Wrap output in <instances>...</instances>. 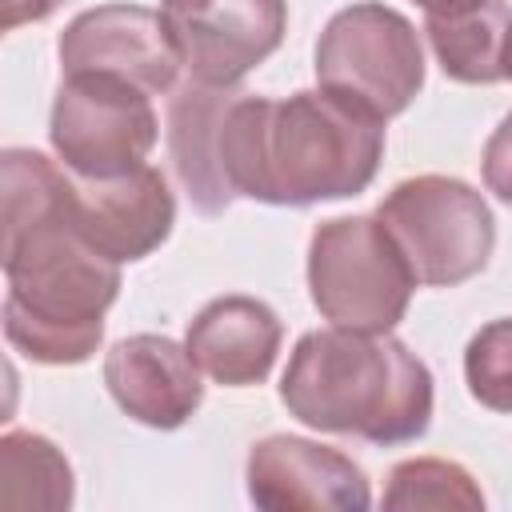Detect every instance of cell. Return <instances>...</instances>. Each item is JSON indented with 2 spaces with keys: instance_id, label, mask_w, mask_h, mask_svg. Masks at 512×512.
Wrapping results in <instances>:
<instances>
[{
  "instance_id": "obj_1",
  "label": "cell",
  "mask_w": 512,
  "mask_h": 512,
  "mask_svg": "<svg viewBox=\"0 0 512 512\" xmlns=\"http://www.w3.org/2000/svg\"><path fill=\"white\" fill-rule=\"evenodd\" d=\"M4 180V336L36 364H84L120 296V264L72 220V172L36 148L0 152Z\"/></svg>"
},
{
  "instance_id": "obj_2",
  "label": "cell",
  "mask_w": 512,
  "mask_h": 512,
  "mask_svg": "<svg viewBox=\"0 0 512 512\" xmlns=\"http://www.w3.org/2000/svg\"><path fill=\"white\" fill-rule=\"evenodd\" d=\"M384 160V120L304 88L284 100L236 92L220 120V176L232 196L308 208L360 196Z\"/></svg>"
},
{
  "instance_id": "obj_3",
  "label": "cell",
  "mask_w": 512,
  "mask_h": 512,
  "mask_svg": "<svg viewBox=\"0 0 512 512\" xmlns=\"http://www.w3.org/2000/svg\"><path fill=\"white\" fill-rule=\"evenodd\" d=\"M432 372L392 332H304L280 376V404L316 432L408 444L432 424Z\"/></svg>"
},
{
  "instance_id": "obj_4",
  "label": "cell",
  "mask_w": 512,
  "mask_h": 512,
  "mask_svg": "<svg viewBox=\"0 0 512 512\" xmlns=\"http://www.w3.org/2000/svg\"><path fill=\"white\" fill-rule=\"evenodd\" d=\"M416 276L376 216H332L308 240V296L316 312L352 332H392Z\"/></svg>"
},
{
  "instance_id": "obj_5",
  "label": "cell",
  "mask_w": 512,
  "mask_h": 512,
  "mask_svg": "<svg viewBox=\"0 0 512 512\" xmlns=\"http://www.w3.org/2000/svg\"><path fill=\"white\" fill-rule=\"evenodd\" d=\"M404 252L416 284L456 288L480 276L496 248V220L488 200L456 176H412L400 180L376 208Z\"/></svg>"
},
{
  "instance_id": "obj_6",
  "label": "cell",
  "mask_w": 512,
  "mask_h": 512,
  "mask_svg": "<svg viewBox=\"0 0 512 512\" xmlns=\"http://www.w3.org/2000/svg\"><path fill=\"white\" fill-rule=\"evenodd\" d=\"M312 68L324 92L388 124L424 88L420 32L388 4H348L324 24Z\"/></svg>"
},
{
  "instance_id": "obj_7",
  "label": "cell",
  "mask_w": 512,
  "mask_h": 512,
  "mask_svg": "<svg viewBox=\"0 0 512 512\" xmlns=\"http://www.w3.org/2000/svg\"><path fill=\"white\" fill-rule=\"evenodd\" d=\"M140 84L108 72H72L60 80L48 140L72 176L108 180L148 164L160 120Z\"/></svg>"
},
{
  "instance_id": "obj_8",
  "label": "cell",
  "mask_w": 512,
  "mask_h": 512,
  "mask_svg": "<svg viewBox=\"0 0 512 512\" xmlns=\"http://www.w3.org/2000/svg\"><path fill=\"white\" fill-rule=\"evenodd\" d=\"M188 80L236 88L288 32V0H160Z\"/></svg>"
},
{
  "instance_id": "obj_9",
  "label": "cell",
  "mask_w": 512,
  "mask_h": 512,
  "mask_svg": "<svg viewBox=\"0 0 512 512\" xmlns=\"http://www.w3.org/2000/svg\"><path fill=\"white\" fill-rule=\"evenodd\" d=\"M248 500L268 512H364L372 488L364 468L340 448L304 436H264L244 464Z\"/></svg>"
},
{
  "instance_id": "obj_10",
  "label": "cell",
  "mask_w": 512,
  "mask_h": 512,
  "mask_svg": "<svg viewBox=\"0 0 512 512\" xmlns=\"http://www.w3.org/2000/svg\"><path fill=\"white\" fill-rule=\"evenodd\" d=\"M60 72H108L144 92H172L184 68L160 12L144 4H100L80 12L56 44Z\"/></svg>"
},
{
  "instance_id": "obj_11",
  "label": "cell",
  "mask_w": 512,
  "mask_h": 512,
  "mask_svg": "<svg viewBox=\"0 0 512 512\" xmlns=\"http://www.w3.org/2000/svg\"><path fill=\"white\" fill-rule=\"evenodd\" d=\"M72 220L104 256H112L116 264H132L152 256L168 240L176 224V196L164 172L152 164L108 180L72 176Z\"/></svg>"
},
{
  "instance_id": "obj_12",
  "label": "cell",
  "mask_w": 512,
  "mask_h": 512,
  "mask_svg": "<svg viewBox=\"0 0 512 512\" xmlns=\"http://www.w3.org/2000/svg\"><path fill=\"white\" fill-rule=\"evenodd\" d=\"M104 384L124 416L144 428L172 432L204 404L200 368L184 344L156 332L124 336L104 356Z\"/></svg>"
},
{
  "instance_id": "obj_13",
  "label": "cell",
  "mask_w": 512,
  "mask_h": 512,
  "mask_svg": "<svg viewBox=\"0 0 512 512\" xmlns=\"http://www.w3.org/2000/svg\"><path fill=\"white\" fill-rule=\"evenodd\" d=\"M284 344L280 316L256 296H216L208 300L184 332V348L196 368L224 388L264 384Z\"/></svg>"
},
{
  "instance_id": "obj_14",
  "label": "cell",
  "mask_w": 512,
  "mask_h": 512,
  "mask_svg": "<svg viewBox=\"0 0 512 512\" xmlns=\"http://www.w3.org/2000/svg\"><path fill=\"white\" fill-rule=\"evenodd\" d=\"M240 88H212L184 80L168 100V152L172 168L204 216H220L232 208V192L220 176V120L228 100Z\"/></svg>"
},
{
  "instance_id": "obj_15",
  "label": "cell",
  "mask_w": 512,
  "mask_h": 512,
  "mask_svg": "<svg viewBox=\"0 0 512 512\" xmlns=\"http://www.w3.org/2000/svg\"><path fill=\"white\" fill-rule=\"evenodd\" d=\"M436 64L456 84H500L508 80L512 8L504 0H472L456 12L424 20Z\"/></svg>"
},
{
  "instance_id": "obj_16",
  "label": "cell",
  "mask_w": 512,
  "mask_h": 512,
  "mask_svg": "<svg viewBox=\"0 0 512 512\" xmlns=\"http://www.w3.org/2000/svg\"><path fill=\"white\" fill-rule=\"evenodd\" d=\"M76 480L68 456L40 432H4L0 436V504L32 512L72 508Z\"/></svg>"
},
{
  "instance_id": "obj_17",
  "label": "cell",
  "mask_w": 512,
  "mask_h": 512,
  "mask_svg": "<svg viewBox=\"0 0 512 512\" xmlns=\"http://www.w3.org/2000/svg\"><path fill=\"white\" fill-rule=\"evenodd\" d=\"M384 508L400 512V508H456V512H480L484 508V492L472 480V472L456 460H440V456H416V460H400L388 472V488H384Z\"/></svg>"
},
{
  "instance_id": "obj_18",
  "label": "cell",
  "mask_w": 512,
  "mask_h": 512,
  "mask_svg": "<svg viewBox=\"0 0 512 512\" xmlns=\"http://www.w3.org/2000/svg\"><path fill=\"white\" fill-rule=\"evenodd\" d=\"M464 384L476 404L512 416V316L488 320L464 348Z\"/></svg>"
},
{
  "instance_id": "obj_19",
  "label": "cell",
  "mask_w": 512,
  "mask_h": 512,
  "mask_svg": "<svg viewBox=\"0 0 512 512\" xmlns=\"http://www.w3.org/2000/svg\"><path fill=\"white\" fill-rule=\"evenodd\" d=\"M480 172H484V188L512 208V112L492 128L480 156Z\"/></svg>"
},
{
  "instance_id": "obj_20",
  "label": "cell",
  "mask_w": 512,
  "mask_h": 512,
  "mask_svg": "<svg viewBox=\"0 0 512 512\" xmlns=\"http://www.w3.org/2000/svg\"><path fill=\"white\" fill-rule=\"evenodd\" d=\"M60 8V0H4V28H20V24H36L44 16H52Z\"/></svg>"
},
{
  "instance_id": "obj_21",
  "label": "cell",
  "mask_w": 512,
  "mask_h": 512,
  "mask_svg": "<svg viewBox=\"0 0 512 512\" xmlns=\"http://www.w3.org/2000/svg\"><path fill=\"white\" fill-rule=\"evenodd\" d=\"M428 16H440V12H456V8H464V4H472V0H416Z\"/></svg>"
},
{
  "instance_id": "obj_22",
  "label": "cell",
  "mask_w": 512,
  "mask_h": 512,
  "mask_svg": "<svg viewBox=\"0 0 512 512\" xmlns=\"http://www.w3.org/2000/svg\"><path fill=\"white\" fill-rule=\"evenodd\" d=\"M508 80H512V44H508Z\"/></svg>"
}]
</instances>
